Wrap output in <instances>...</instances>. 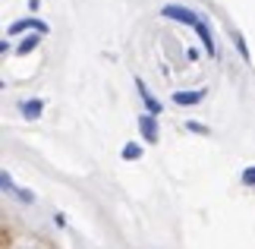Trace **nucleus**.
Masks as SVG:
<instances>
[{
	"label": "nucleus",
	"instance_id": "1",
	"mask_svg": "<svg viewBox=\"0 0 255 249\" xmlns=\"http://www.w3.org/2000/svg\"><path fill=\"white\" fill-rule=\"evenodd\" d=\"M161 16L164 19H176V22H186V25H192V28H199L205 19L195 13V9H189V6H180V3H164L161 6Z\"/></svg>",
	"mask_w": 255,
	"mask_h": 249
},
{
	"label": "nucleus",
	"instance_id": "2",
	"mask_svg": "<svg viewBox=\"0 0 255 249\" xmlns=\"http://www.w3.org/2000/svg\"><path fill=\"white\" fill-rule=\"evenodd\" d=\"M28 28H35L38 35H47V22H41V19H19V22H13V25L6 28V35H9V38H16V35L28 32Z\"/></svg>",
	"mask_w": 255,
	"mask_h": 249
},
{
	"label": "nucleus",
	"instance_id": "3",
	"mask_svg": "<svg viewBox=\"0 0 255 249\" xmlns=\"http://www.w3.org/2000/svg\"><path fill=\"white\" fill-rule=\"evenodd\" d=\"M139 129H142L145 142H158V120H154V114H139Z\"/></svg>",
	"mask_w": 255,
	"mask_h": 249
},
{
	"label": "nucleus",
	"instance_id": "4",
	"mask_svg": "<svg viewBox=\"0 0 255 249\" xmlns=\"http://www.w3.org/2000/svg\"><path fill=\"white\" fill-rule=\"evenodd\" d=\"M28 120H35V117H41V111H44V101L41 98H32V101H22V107H19Z\"/></svg>",
	"mask_w": 255,
	"mask_h": 249
},
{
	"label": "nucleus",
	"instance_id": "5",
	"mask_svg": "<svg viewBox=\"0 0 255 249\" xmlns=\"http://www.w3.org/2000/svg\"><path fill=\"white\" fill-rule=\"evenodd\" d=\"M202 98H205V88H199V92H173L176 104H199Z\"/></svg>",
	"mask_w": 255,
	"mask_h": 249
},
{
	"label": "nucleus",
	"instance_id": "6",
	"mask_svg": "<svg viewBox=\"0 0 255 249\" xmlns=\"http://www.w3.org/2000/svg\"><path fill=\"white\" fill-rule=\"evenodd\" d=\"M135 88H139V95H142V101H145V104H148V114H158V111H161V107H158V101H154V98H151V92H148V88H145V82H142V79H135Z\"/></svg>",
	"mask_w": 255,
	"mask_h": 249
},
{
	"label": "nucleus",
	"instance_id": "7",
	"mask_svg": "<svg viewBox=\"0 0 255 249\" xmlns=\"http://www.w3.org/2000/svg\"><path fill=\"white\" fill-rule=\"evenodd\" d=\"M195 32H199L202 44H205V51H208V54H214V38H211V28H208V22H202L199 28H195Z\"/></svg>",
	"mask_w": 255,
	"mask_h": 249
},
{
	"label": "nucleus",
	"instance_id": "8",
	"mask_svg": "<svg viewBox=\"0 0 255 249\" xmlns=\"http://www.w3.org/2000/svg\"><path fill=\"white\" fill-rule=\"evenodd\" d=\"M233 44H237V51L243 54V60H249V47H246V38H243L240 32H233Z\"/></svg>",
	"mask_w": 255,
	"mask_h": 249
},
{
	"label": "nucleus",
	"instance_id": "9",
	"mask_svg": "<svg viewBox=\"0 0 255 249\" xmlns=\"http://www.w3.org/2000/svg\"><path fill=\"white\" fill-rule=\"evenodd\" d=\"M38 41H41V38H38V35H28L25 41L19 44V54H28V51H35V47H38Z\"/></svg>",
	"mask_w": 255,
	"mask_h": 249
},
{
	"label": "nucleus",
	"instance_id": "10",
	"mask_svg": "<svg viewBox=\"0 0 255 249\" xmlns=\"http://www.w3.org/2000/svg\"><path fill=\"white\" fill-rule=\"evenodd\" d=\"M123 158H126V161H135V158H142V148L135 145V142H129V145L123 148Z\"/></svg>",
	"mask_w": 255,
	"mask_h": 249
},
{
	"label": "nucleus",
	"instance_id": "11",
	"mask_svg": "<svg viewBox=\"0 0 255 249\" xmlns=\"http://www.w3.org/2000/svg\"><path fill=\"white\" fill-rule=\"evenodd\" d=\"M0 183H3V193H19V189H16V183L9 180V174H6V171L0 174Z\"/></svg>",
	"mask_w": 255,
	"mask_h": 249
},
{
	"label": "nucleus",
	"instance_id": "12",
	"mask_svg": "<svg viewBox=\"0 0 255 249\" xmlns=\"http://www.w3.org/2000/svg\"><path fill=\"white\" fill-rule=\"evenodd\" d=\"M243 183H246V186H255V167H249V171L243 174Z\"/></svg>",
	"mask_w": 255,
	"mask_h": 249
},
{
	"label": "nucleus",
	"instance_id": "13",
	"mask_svg": "<svg viewBox=\"0 0 255 249\" xmlns=\"http://www.w3.org/2000/svg\"><path fill=\"white\" fill-rule=\"evenodd\" d=\"M16 196H19V199H22V202H32V199H35L32 193H28V189H19V193H16Z\"/></svg>",
	"mask_w": 255,
	"mask_h": 249
},
{
	"label": "nucleus",
	"instance_id": "14",
	"mask_svg": "<svg viewBox=\"0 0 255 249\" xmlns=\"http://www.w3.org/2000/svg\"><path fill=\"white\" fill-rule=\"evenodd\" d=\"M186 126H189V129H192V133H208V129H205L202 123H186Z\"/></svg>",
	"mask_w": 255,
	"mask_h": 249
},
{
	"label": "nucleus",
	"instance_id": "15",
	"mask_svg": "<svg viewBox=\"0 0 255 249\" xmlns=\"http://www.w3.org/2000/svg\"><path fill=\"white\" fill-rule=\"evenodd\" d=\"M41 6V0H28V9H38Z\"/></svg>",
	"mask_w": 255,
	"mask_h": 249
}]
</instances>
